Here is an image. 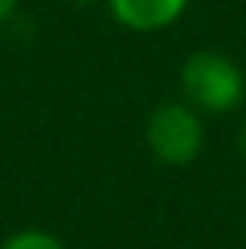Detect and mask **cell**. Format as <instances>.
Here are the masks:
<instances>
[{
  "instance_id": "6da1fadb",
  "label": "cell",
  "mask_w": 246,
  "mask_h": 249,
  "mask_svg": "<svg viewBox=\"0 0 246 249\" xmlns=\"http://www.w3.org/2000/svg\"><path fill=\"white\" fill-rule=\"evenodd\" d=\"M179 98L203 118H223L240 111L246 101V71L226 51H192L179 68Z\"/></svg>"
},
{
  "instance_id": "7a4b0ae2",
  "label": "cell",
  "mask_w": 246,
  "mask_h": 249,
  "mask_svg": "<svg viewBox=\"0 0 246 249\" xmlns=\"http://www.w3.org/2000/svg\"><path fill=\"white\" fill-rule=\"evenodd\" d=\"M145 148L169 168H189L206 148V118L182 98L162 101L145 118Z\"/></svg>"
},
{
  "instance_id": "3957f363",
  "label": "cell",
  "mask_w": 246,
  "mask_h": 249,
  "mask_svg": "<svg viewBox=\"0 0 246 249\" xmlns=\"http://www.w3.org/2000/svg\"><path fill=\"white\" fill-rule=\"evenodd\" d=\"M112 20L132 34H159L182 20L192 0H105Z\"/></svg>"
},
{
  "instance_id": "277c9868",
  "label": "cell",
  "mask_w": 246,
  "mask_h": 249,
  "mask_svg": "<svg viewBox=\"0 0 246 249\" xmlns=\"http://www.w3.org/2000/svg\"><path fill=\"white\" fill-rule=\"evenodd\" d=\"M0 249H68V246H64V239H57L47 229H20L14 236H7L0 243Z\"/></svg>"
},
{
  "instance_id": "5b68a950",
  "label": "cell",
  "mask_w": 246,
  "mask_h": 249,
  "mask_svg": "<svg viewBox=\"0 0 246 249\" xmlns=\"http://www.w3.org/2000/svg\"><path fill=\"white\" fill-rule=\"evenodd\" d=\"M17 3H20V0H0V24L14 17V10H17Z\"/></svg>"
},
{
  "instance_id": "8992f818",
  "label": "cell",
  "mask_w": 246,
  "mask_h": 249,
  "mask_svg": "<svg viewBox=\"0 0 246 249\" xmlns=\"http://www.w3.org/2000/svg\"><path fill=\"white\" fill-rule=\"evenodd\" d=\"M236 148H240V155H243V162H246V122L240 124V135H236Z\"/></svg>"
},
{
  "instance_id": "52a82bcc",
  "label": "cell",
  "mask_w": 246,
  "mask_h": 249,
  "mask_svg": "<svg viewBox=\"0 0 246 249\" xmlns=\"http://www.w3.org/2000/svg\"><path fill=\"white\" fill-rule=\"evenodd\" d=\"M71 3H81V7H88V3H101V0H71Z\"/></svg>"
}]
</instances>
